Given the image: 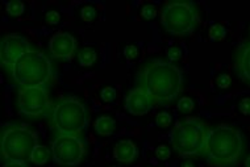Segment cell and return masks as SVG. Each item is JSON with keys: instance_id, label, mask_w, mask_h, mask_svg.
<instances>
[{"instance_id": "6da1fadb", "label": "cell", "mask_w": 250, "mask_h": 167, "mask_svg": "<svg viewBox=\"0 0 250 167\" xmlns=\"http://www.w3.org/2000/svg\"><path fill=\"white\" fill-rule=\"evenodd\" d=\"M183 71L177 64L164 60H153L138 73V84L153 103L167 105L183 91Z\"/></svg>"}, {"instance_id": "7a4b0ae2", "label": "cell", "mask_w": 250, "mask_h": 167, "mask_svg": "<svg viewBox=\"0 0 250 167\" xmlns=\"http://www.w3.org/2000/svg\"><path fill=\"white\" fill-rule=\"evenodd\" d=\"M244 150L242 133L230 125L221 124L209 129L202 155L213 167H234Z\"/></svg>"}, {"instance_id": "3957f363", "label": "cell", "mask_w": 250, "mask_h": 167, "mask_svg": "<svg viewBox=\"0 0 250 167\" xmlns=\"http://www.w3.org/2000/svg\"><path fill=\"white\" fill-rule=\"evenodd\" d=\"M13 81L21 87L45 86L53 78V63L46 54L39 50L26 52L11 67Z\"/></svg>"}, {"instance_id": "277c9868", "label": "cell", "mask_w": 250, "mask_h": 167, "mask_svg": "<svg viewBox=\"0 0 250 167\" xmlns=\"http://www.w3.org/2000/svg\"><path fill=\"white\" fill-rule=\"evenodd\" d=\"M209 129L196 117H187L175 124L170 133L174 150L183 158L202 155Z\"/></svg>"}, {"instance_id": "5b68a950", "label": "cell", "mask_w": 250, "mask_h": 167, "mask_svg": "<svg viewBox=\"0 0 250 167\" xmlns=\"http://www.w3.org/2000/svg\"><path fill=\"white\" fill-rule=\"evenodd\" d=\"M52 123L53 128L60 134L78 136L84 132L88 125L86 105L74 96L62 99L53 109Z\"/></svg>"}, {"instance_id": "8992f818", "label": "cell", "mask_w": 250, "mask_h": 167, "mask_svg": "<svg viewBox=\"0 0 250 167\" xmlns=\"http://www.w3.org/2000/svg\"><path fill=\"white\" fill-rule=\"evenodd\" d=\"M200 21L198 8L191 1H170L164 5L161 22L170 35L188 36Z\"/></svg>"}, {"instance_id": "52a82bcc", "label": "cell", "mask_w": 250, "mask_h": 167, "mask_svg": "<svg viewBox=\"0 0 250 167\" xmlns=\"http://www.w3.org/2000/svg\"><path fill=\"white\" fill-rule=\"evenodd\" d=\"M37 145V134L24 125H8L1 133V155L7 161L25 162Z\"/></svg>"}, {"instance_id": "ba28073f", "label": "cell", "mask_w": 250, "mask_h": 167, "mask_svg": "<svg viewBox=\"0 0 250 167\" xmlns=\"http://www.w3.org/2000/svg\"><path fill=\"white\" fill-rule=\"evenodd\" d=\"M52 155L60 166H77L86 155V142L78 136L60 134L52 142Z\"/></svg>"}, {"instance_id": "9c48e42d", "label": "cell", "mask_w": 250, "mask_h": 167, "mask_svg": "<svg viewBox=\"0 0 250 167\" xmlns=\"http://www.w3.org/2000/svg\"><path fill=\"white\" fill-rule=\"evenodd\" d=\"M18 107L26 117H40L48 113L50 99L46 87H21L18 94Z\"/></svg>"}, {"instance_id": "30bf717a", "label": "cell", "mask_w": 250, "mask_h": 167, "mask_svg": "<svg viewBox=\"0 0 250 167\" xmlns=\"http://www.w3.org/2000/svg\"><path fill=\"white\" fill-rule=\"evenodd\" d=\"M30 50V45L25 37H22L16 33L7 35L1 40V47H0V60L1 64L11 69L16 61Z\"/></svg>"}, {"instance_id": "8fae6325", "label": "cell", "mask_w": 250, "mask_h": 167, "mask_svg": "<svg viewBox=\"0 0 250 167\" xmlns=\"http://www.w3.org/2000/svg\"><path fill=\"white\" fill-rule=\"evenodd\" d=\"M77 49V40L67 32H57L49 41V50L58 60H71Z\"/></svg>"}, {"instance_id": "7c38bea8", "label": "cell", "mask_w": 250, "mask_h": 167, "mask_svg": "<svg viewBox=\"0 0 250 167\" xmlns=\"http://www.w3.org/2000/svg\"><path fill=\"white\" fill-rule=\"evenodd\" d=\"M153 107V100L150 96L141 88L130 90L125 98V109L133 116H144Z\"/></svg>"}, {"instance_id": "4fadbf2b", "label": "cell", "mask_w": 250, "mask_h": 167, "mask_svg": "<svg viewBox=\"0 0 250 167\" xmlns=\"http://www.w3.org/2000/svg\"><path fill=\"white\" fill-rule=\"evenodd\" d=\"M138 157L137 146L134 145L133 141L130 140H123L117 142L113 147V158L121 163H132Z\"/></svg>"}, {"instance_id": "5bb4252c", "label": "cell", "mask_w": 250, "mask_h": 167, "mask_svg": "<svg viewBox=\"0 0 250 167\" xmlns=\"http://www.w3.org/2000/svg\"><path fill=\"white\" fill-rule=\"evenodd\" d=\"M234 70L238 78H241L242 81L250 84V42L245 43L238 49Z\"/></svg>"}, {"instance_id": "9a60e30c", "label": "cell", "mask_w": 250, "mask_h": 167, "mask_svg": "<svg viewBox=\"0 0 250 167\" xmlns=\"http://www.w3.org/2000/svg\"><path fill=\"white\" fill-rule=\"evenodd\" d=\"M94 129L99 136H111L116 130V121L111 116H99L94 123Z\"/></svg>"}, {"instance_id": "2e32d148", "label": "cell", "mask_w": 250, "mask_h": 167, "mask_svg": "<svg viewBox=\"0 0 250 167\" xmlns=\"http://www.w3.org/2000/svg\"><path fill=\"white\" fill-rule=\"evenodd\" d=\"M49 158H50V151H49L48 147L43 145H37L32 151L29 161L37 165V166H42V165L48 162Z\"/></svg>"}, {"instance_id": "e0dca14e", "label": "cell", "mask_w": 250, "mask_h": 167, "mask_svg": "<svg viewBox=\"0 0 250 167\" xmlns=\"http://www.w3.org/2000/svg\"><path fill=\"white\" fill-rule=\"evenodd\" d=\"M96 58H98V54H96L95 49L90 46L83 47L82 50L79 52V54H78L79 64H81V66H84V67L92 66V64L96 62Z\"/></svg>"}, {"instance_id": "ac0fdd59", "label": "cell", "mask_w": 250, "mask_h": 167, "mask_svg": "<svg viewBox=\"0 0 250 167\" xmlns=\"http://www.w3.org/2000/svg\"><path fill=\"white\" fill-rule=\"evenodd\" d=\"M227 36V28L221 24H215L209 29V39L211 41H221Z\"/></svg>"}, {"instance_id": "d6986e66", "label": "cell", "mask_w": 250, "mask_h": 167, "mask_svg": "<svg viewBox=\"0 0 250 167\" xmlns=\"http://www.w3.org/2000/svg\"><path fill=\"white\" fill-rule=\"evenodd\" d=\"M5 9H7V12L11 16H20L24 12V4H22V1H20V0H12V1L7 3Z\"/></svg>"}, {"instance_id": "ffe728a7", "label": "cell", "mask_w": 250, "mask_h": 167, "mask_svg": "<svg viewBox=\"0 0 250 167\" xmlns=\"http://www.w3.org/2000/svg\"><path fill=\"white\" fill-rule=\"evenodd\" d=\"M194 100L191 98H187V96L179 99L177 104L178 109H179L182 113H190V112L194 109Z\"/></svg>"}, {"instance_id": "44dd1931", "label": "cell", "mask_w": 250, "mask_h": 167, "mask_svg": "<svg viewBox=\"0 0 250 167\" xmlns=\"http://www.w3.org/2000/svg\"><path fill=\"white\" fill-rule=\"evenodd\" d=\"M171 121H173V117H171V115L167 113V112H161V113H158L157 117H155V123H157V125L161 126V128H166V126H168V125L171 124Z\"/></svg>"}, {"instance_id": "7402d4cb", "label": "cell", "mask_w": 250, "mask_h": 167, "mask_svg": "<svg viewBox=\"0 0 250 167\" xmlns=\"http://www.w3.org/2000/svg\"><path fill=\"white\" fill-rule=\"evenodd\" d=\"M100 98L103 99V102L111 103L116 99V90L113 87H104L103 90L100 91Z\"/></svg>"}, {"instance_id": "603a6c76", "label": "cell", "mask_w": 250, "mask_h": 167, "mask_svg": "<svg viewBox=\"0 0 250 167\" xmlns=\"http://www.w3.org/2000/svg\"><path fill=\"white\" fill-rule=\"evenodd\" d=\"M82 19L86 22H91L94 19L96 18V9L94 7H91V5H86L84 8H82Z\"/></svg>"}, {"instance_id": "cb8c5ba5", "label": "cell", "mask_w": 250, "mask_h": 167, "mask_svg": "<svg viewBox=\"0 0 250 167\" xmlns=\"http://www.w3.org/2000/svg\"><path fill=\"white\" fill-rule=\"evenodd\" d=\"M155 15H157V9H155V7L153 4H145L141 8V16L144 19H146V20L154 19Z\"/></svg>"}, {"instance_id": "d4e9b609", "label": "cell", "mask_w": 250, "mask_h": 167, "mask_svg": "<svg viewBox=\"0 0 250 167\" xmlns=\"http://www.w3.org/2000/svg\"><path fill=\"white\" fill-rule=\"evenodd\" d=\"M155 155H157V158H160L161 161H166V159L170 158L171 151H170V149H168L166 145H160L155 149Z\"/></svg>"}, {"instance_id": "484cf974", "label": "cell", "mask_w": 250, "mask_h": 167, "mask_svg": "<svg viewBox=\"0 0 250 167\" xmlns=\"http://www.w3.org/2000/svg\"><path fill=\"white\" fill-rule=\"evenodd\" d=\"M124 54L129 61L134 60V58H137V56H138L137 46H134V45H126L124 49Z\"/></svg>"}, {"instance_id": "4316f807", "label": "cell", "mask_w": 250, "mask_h": 167, "mask_svg": "<svg viewBox=\"0 0 250 167\" xmlns=\"http://www.w3.org/2000/svg\"><path fill=\"white\" fill-rule=\"evenodd\" d=\"M167 57H168V60L171 61V62H174V61L181 60L182 50L177 46H171L167 50Z\"/></svg>"}, {"instance_id": "83f0119b", "label": "cell", "mask_w": 250, "mask_h": 167, "mask_svg": "<svg viewBox=\"0 0 250 167\" xmlns=\"http://www.w3.org/2000/svg\"><path fill=\"white\" fill-rule=\"evenodd\" d=\"M217 86L220 87V88H228L229 86H230V83H232V79H230V77L229 75H227V74H223V75H220V77L217 78Z\"/></svg>"}, {"instance_id": "f1b7e54d", "label": "cell", "mask_w": 250, "mask_h": 167, "mask_svg": "<svg viewBox=\"0 0 250 167\" xmlns=\"http://www.w3.org/2000/svg\"><path fill=\"white\" fill-rule=\"evenodd\" d=\"M238 108H240V112L241 113H244V115H250V98H245L242 99L241 102H240V105H238Z\"/></svg>"}, {"instance_id": "f546056e", "label": "cell", "mask_w": 250, "mask_h": 167, "mask_svg": "<svg viewBox=\"0 0 250 167\" xmlns=\"http://www.w3.org/2000/svg\"><path fill=\"white\" fill-rule=\"evenodd\" d=\"M60 19V13L57 12V11H50V12L46 13V22L48 24H58Z\"/></svg>"}, {"instance_id": "4dcf8cb0", "label": "cell", "mask_w": 250, "mask_h": 167, "mask_svg": "<svg viewBox=\"0 0 250 167\" xmlns=\"http://www.w3.org/2000/svg\"><path fill=\"white\" fill-rule=\"evenodd\" d=\"M3 167H28L24 161H8Z\"/></svg>"}, {"instance_id": "1f68e13d", "label": "cell", "mask_w": 250, "mask_h": 167, "mask_svg": "<svg viewBox=\"0 0 250 167\" xmlns=\"http://www.w3.org/2000/svg\"><path fill=\"white\" fill-rule=\"evenodd\" d=\"M245 167H250V155L246 158L245 161Z\"/></svg>"}, {"instance_id": "d6a6232c", "label": "cell", "mask_w": 250, "mask_h": 167, "mask_svg": "<svg viewBox=\"0 0 250 167\" xmlns=\"http://www.w3.org/2000/svg\"><path fill=\"white\" fill-rule=\"evenodd\" d=\"M182 167H194V166H192V163L187 162V163H183V165H182Z\"/></svg>"}, {"instance_id": "836d02e7", "label": "cell", "mask_w": 250, "mask_h": 167, "mask_svg": "<svg viewBox=\"0 0 250 167\" xmlns=\"http://www.w3.org/2000/svg\"><path fill=\"white\" fill-rule=\"evenodd\" d=\"M249 32H250V26H249Z\"/></svg>"}, {"instance_id": "e575fe53", "label": "cell", "mask_w": 250, "mask_h": 167, "mask_svg": "<svg viewBox=\"0 0 250 167\" xmlns=\"http://www.w3.org/2000/svg\"><path fill=\"white\" fill-rule=\"evenodd\" d=\"M113 167H119V166H113Z\"/></svg>"}]
</instances>
